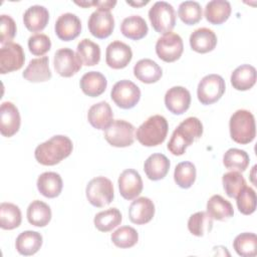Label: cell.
Masks as SVG:
<instances>
[{
  "label": "cell",
  "instance_id": "52a82bcc",
  "mask_svg": "<svg viewBox=\"0 0 257 257\" xmlns=\"http://www.w3.org/2000/svg\"><path fill=\"white\" fill-rule=\"evenodd\" d=\"M226 84L219 74H208L204 76L197 87V96L202 104H212L218 101L225 92Z\"/></svg>",
  "mask_w": 257,
  "mask_h": 257
},
{
  "label": "cell",
  "instance_id": "7c38bea8",
  "mask_svg": "<svg viewBox=\"0 0 257 257\" xmlns=\"http://www.w3.org/2000/svg\"><path fill=\"white\" fill-rule=\"evenodd\" d=\"M53 64L55 71L59 75L63 77H70L80 70L82 61L77 53H75L72 49L64 47L55 52Z\"/></svg>",
  "mask_w": 257,
  "mask_h": 257
},
{
  "label": "cell",
  "instance_id": "f546056e",
  "mask_svg": "<svg viewBox=\"0 0 257 257\" xmlns=\"http://www.w3.org/2000/svg\"><path fill=\"white\" fill-rule=\"evenodd\" d=\"M121 33L133 40L144 38L149 31L146 20L140 15H132L124 18L120 24Z\"/></svg>",
  "mask_w": 257,
  "mask_h": 257
},
{
  "label": "cell",
  "instance_id": "2e32d148",
  "mask_svg": "<svg viewBox=\"0 0 257 257\" xmlns=\"http://www.w3.org/2000/svg\"><path fill=\"white\" fill-rule=\"evenodd\" d=\"M54 29L55 34L60 40L70 41L80 34L81 21L73 13H63L57 18Z\"/></svg>",
  "mask_w": 257,
  "mask_h": 257
},
{
  "label": "cell",
  "instance_id": "6da1fadb",
  "mask_svg": "<svg viewBox=\"0 0 257 257\" xmlns=\"http://www.w3.org/2000/svg\"><path fill=\"white\" fill-rule=\"evenodd\" d=\"M73 150L71 140L62 135L50 138L38 145L34 152L35 160L43 166H54L67 158Z\"/></svg>",
  "mask_w": 257,
  "mask_h": 257
},
{
  "label": "cell",
  "instance_id": "d4e9b609",
  "mask_svg": "<svg viewBox=\"0 0 257 257\" xmlns=\"http://www.w3.org/2000/svg\"><path fill=\"white\" fill-rule=\"evenodd\" d=\"M79 85L84 94L90 97H96L104 92L107 81L102 73L98 71H88L80 78Z\"/></svg>",
  "mask_w": 257,
  "mask_h": 257
},
{
  "label": "cell",
  "instance_id": "277c9868",
  "mask_svg": "<svg viewBox=\"0 0 257 257\" xmlns=\"http://www.w3.org/2000/svg\"><path fill=\"white\" fill-rule=\"evenodd\" d=\"M230 136L238 144L251 143L256 136L254 115L247 109H238L230 117Z\"/></svg>",
  "mask_w": 257,
  "mask_h": 257
},
{
  "label": "cell",
  "instance_id": "ba28073f",
  "mask_svg": "<svg viewBox=\"0 0 257 257\" xmlns=\"http://www.w3.org/2000/svg\"><path fill=\"white\" fill-rule=\"evenodd\" d=\"M110 97L118 107L130 109L140 101L141 89L133 81L122 79L114 83L110 91Z\"/></svg>",
  "mask_w": 257,
  "mask_h": 257
},
{
  "label": "cell",
  "instance_id": "8fae6325",
  "mask_svg": "<svg viewBox=\"0 0 257 257\" xmlns=\"http://www.w3.org/2000/svg\"><path fill=\"white\" fill-rule=\"evenodd\" d=\"M25 61V54L20 44L9 42L0 48V73L19 70Z\"/></svg>",
  "mask_w": 257,
  "mask_h": 257
},
{
  "label": "cell",
  "instance_id": "cb8c5ba5",
  "mask_svg": "<svg viewBox=\"0 0 257 257\" xmlns=\"http://www.w3.org/2000/svg\"><path fill=\"white\" fill-rule=\"evenodd\" d=\"M170 161L163 154L151 155L144 164V171L152 181H159L166 177L170 170Z\"/></svg>",
  "mask_w": 257,
  "mask_h": 257
},
{
  "label": "cell",
  "instance_id": "7a4b0ae2",
  "mask_svg": "<svg viewBox=\"0 0 257 257\" xmlns=\"http://www.w3.org/2000/svg\"><path fill=\"white\" fill-rule=\"evenodd\" d=\"M203 134V124L198 117L190 116L184 119L173 132L168 143V150L175 156H182L186 149Z\"/></svg>",
  "mask_w": 257,
  "mask_h": 257
},
{
  "label": "cell",
  "instance_id": "8d00e7d4",
  "mask_svg": "<svg viewBox=\"0 0 257 257\" xmlns=\"http://www.w3.org/2000/svg\"><path fill=\"white\" fill-rule=\"evenodd\" d=\"M233 248L240 256L254 257L257 255V236L254 233H241L235 237Z\"/></svg>",
  "mask_w": 257,
  "mask_h": 257
},
{
  "label": "cell",
  "instance_id": "7dc6e473",
  "mask_svg": "<svg viewBox=\"0 0 257 257\" xmlns=\"http://www.w3.org/2000/svg\"><path fill=\"white\" fill-rule=\"evenodd\" d=\"M116 4V1H94V5L97 6L98 9H104V10H110L114 7Z\"/></svg>",
  "mask_w": 257,
  "mask_h": 257
},
{
  "label": "cell",
  "instance_id": "8992f818",
  "mask_svg": "<svg viewBox=\"0 0 257 257\" xmlns=\"http://www.w3.org/2000/svg\"><path fill=\"white\" fill-rule=\"evenodd\" d=\"M88 202L97 208L109 205L113 200V185L105 177H96L91 179L85 189Z\"/></svg>",
  "mask_w": 257,
  "mask_h": 257
},
{
  "label": "cell",
  "instance_id": "c3c4849f",
  "mask_svg": "<svg viewBox=\"0 0 257 257\" xmlns=\"http://www.w3.org/2000/svg\"><path fill=\"white\" fill-rule=\"evenodd\" d=\"M75 4L82 6V7H89V6L94 5V1H80V2L75 1Z\"/></svg>",
  "mask_w": 257,
  "mask_h": 257
},
{
  "label": "cell",
  "instance_id": "484cf974",
  "mask_svg": "<svg viewBox=\"0 0 257 257\" xmlns=\"http://www.w3.org/2000/svg\"><path fill=\"white\" fill-rule=\"evenodd\" d=\"M134 74L144 83H154L160 80L163 75V70L156 61L150 58H144L135 64Z\"/></svg>",
  "mask_w": 257,
  "mask_h": 257
},
{
  "label": "cell",
  "instance_id": "30bf717a",
  "mask_svg": "<svg viewBox=\"0 0 257 257\" xmlns=\"http://www.w3.org/2000/svg\"><path fill=\"white\" fill-rule=\"evenodd\" d=\"M184 50V44L181 36L174 32L164 34L157 40L156 53L160 59L165 62H174L178 60Z\"/></svg>",
  "mask_w": 257,
  "mask_h": 257
},
{
  "label": "cell",
  "instance_id": "e0dca14e",
  "mask_svg": "<svg viewBox=\"0 0 257 257\" xmlns=\"http://www.w3.org/2000/svg\"><path fill=\"white\" fill-rule=\"evenodd\" d=\"M118 189L123 199L133 200L137 198L143 191L141 175L134 169L124 170L118 177Z\"/></svg>",
  "mask_w": 257,
  "mask_h": 257
},
{
  "label": "cell",
  "instance_id": "44dd1931",
  "mask_svg": "<svg viewBox=\"0 0 257 257\" xmlns=\"http://www.w3.org/2000/svg\"><path fill=\"white\" fill-rule=\"evenodd\" d=\"M191 48L198 53L212 51L217 45V36L212 29L201 27L194 30L190 35Z\"/></svg>",
  "mask_w": 257,
  "mask_h": 257
},
{
  "label": "cell",
  "instance_id": "74e56055",
  "mask_svg": "<svg viewBox=\"0 0 257 257\" xmlns=\"http://www.w3.org/2000/svg\"><path fill=\"white\" fill-rule=\"evenodd\" d=\"M250 159L248 154L240 149H229L223 157V164L226 169L244 172L249 166Z\"/></svg>",
  "mask_w": 257,
  "mask_h": 257
},
{
  "label": "cell",
  "instance_id": "d590c367",
  "mask_svg": "<svg viewBox=\"0 0 257 257\" xmlns=\"http://www.w3.org/2000/svg\"><path fill=\"white\" fill-rule=\"evenodd\" d=\"M76 53L82 63L86 66H93L100 60V47L90 39L84 38L77 44Z\"/></svg>",
  "mask_w": 257,
  "mask_h": 257
},
{
  "label": "cell",
  "instance_id": "83f0119b",
  "mask_svg": "<svg viewBox=\"0 0 257 257\" xmlns=\"http://www.w3.org/2000/svg\"><path fill=\"white\" fill-rule=\"evenodd\" d=\"M42 245V236L36 231H24L20 233L15 242L16 250L24 256H31L38 252Z\"/></svg>",
  "mask_w": 257,
  "mask_h": 257
},
{
  "label": "cell",
  "instance_id": "bcb514c9",
  "mask_svg": "<svg viewBox=\"0 0 257 257\" xmlns=\"http://www.w3.org/2000/svg\"><path fill=\"white\" fill-rule=\"evenodd\" d=\"M16 23L9 15L2 14L0 17V43L2 45L11 42L16 35Z\"/></svg>",
  "mask_w": 257,
  "mask_h": 257
},
{
  "label": "cell",
  "instance_id": "836d02e7",
  "mask_svg": "<svg viewBox=\"0 0 257 257\" xmlns=\"http://www.w3.org/2000/svg\"><path fill=\"white\" fill-rule=\"evenodd\" d=\"M22 221L21 211L12 203L3 202L0 205V227L4 230H12L20 226Z\"/></svg>",
  "mask_w": 257,
  "mask_h": 257
},
{
  "label": "cell",
  "instance_id": "5b68a950",
  "mask_svg": "<svg viewBox=\"0 0 257 257\" xmlns=\"http://www.w3.org/2000/svg\"><path fill=\"white\" fill-rule=\"evenodd\" d=\"M176 11L166 1L156 2L149 10V19L153 28L161 34H167L173 30L176 24Z\"/></svg>",
  "mask_w": 257,
  "mask_h": 257
},
{
  "label": "cell",
  "instance_id": "4316f807",
  "mask_svg": "<svg viewBox=\"0 0 257 257\" xmlns=\"http://www.w3.org/2000/svg\"><path fill=\"white\" fill-rule=\"evenodd\" d=\"M37 189L46 198H55L62 191L63 183L59 174L55 172L42 173L37 179Z\"/></svg>",
  "mask_w": 257,
  "mask_h": 257
},
{
  "label": "cell",
  "instance_id": "d6a6232c",
  "mask_svg": "<svg viewBox=\"0 0 257 257\" xmlns=\"http://www.w3.org/2000/svg\"><path fill=\"white\" fill-rule=\"evenodd\" d=\"M26 216L31 225L36 227H44L51 220V209L46 203L40 200H35L29 204Z\"/></svg>",
  "mask_w": 257,
  "mask_h": 257
},
{
  "label": "cell",
  "instance_id": "f1b7e54d",
  "mask_svg": "<svg viewBox=\"0 0 257 257\" xmlns=\"http://www.w3.org/2000/svg\"><path fill=\"white\" fill-rule=\"evenodd\" d=\"M230 80L235 89L248 90L256 82V69L250 64H242L232 72Z\"/></svg>",
  "mask_w": 257,
  "mask_h": 257
},
{
  "label": "cell",
  "instance_id": "9a60e30c",
  "mask_svg": "<svg viewBox=\"0 0 257 257\" xmlns=\"http://www.w3.org/2000/svg\"><path fill=\"white\" fill-rule=\"evenodd\" d=\"M21 118L18 108L11 101H4L0 107V132L3 137L10 138L20 127Z\"/></svg>",
  "mask_w": 257,
  "mask_h": 257
},
{
  "label": "cell",
  "instance_id": "5bb4252c",
  "mask_svg": "<svg viewBox=\"0 0 257 257\" xmlns=\"http://www.w3.org/2000/svg\"><path fill=\"white\" fill-rule=\"evenodd\" d=\"M133 58V51L131 47L119 41L115 40L110 42L105 50V62L113 69H121L127 66Z\"/></svg>",
  "mask_w": 257,
  "mask_h": 257
},
{
  "label": "cell",
  "instance_id": "603a6c76",
  "mask_svg": "<svg viewBox=\"0 0 257 257\" xmlns=\"http://www.w3.org/2000/svg\"><path fill=\"white\" fill-rule=\"evenodd\" d=\"M49 20L48 10L41 5H32L24 12L23 22L25 27L31 32L43 30Z\"/></svg>",
  "mask_w": 257,
  "mask_h": 257
},
{
  "label": "cell",
  "instance_id": "f35d334b",
  "mask_svg": "<svg viewBox=\"0 0 257 257\" xmlns=\"http://www.w3.org/2000/svg\"><path fill=\"white\" fill-rule=\"evenodd\" d=\"M212 228L213 219L207 212H197L191 215L188 220L189 231L197 237H202L206 233L211 232Z\"/></svg>",
  "mask_w": 257,
  "mask_h": 257
},
{
  "label": "cell",
  "instance_id": "b9f144b4",
  "mask_svg": "<svg viewBox=\"0 0 257 257\" xmlns=\"http://www.w3.org/2000/svg\"><path fill=\"white\" fill-rule=\"evenodd\" d=\"M178 16L187 25H194L202 19V7L196 1H184L178 9Z\"/></svg>",
  "mask_w": 257,
  "mask_h": 257
},
{
  "label": "cell",
  "instance_id": "1f68e13d",
  "mask_svg": "<svg viewBox=\"0 0 257 257\" xmlns=\"http://www.w3.org/2000/svg\"><path fill=\"white\" fill-rule=\"evenodd\" d=\"M207 213L217 221H225L234 215L232 204L220 195L212 196L207 202Z\"/></svg>",
  "mask_w": 257,
  "mask_h": 257
},
{
  "label": "cell",
  "instance_id": "e575fe53",
  "mask_svg": "<svg viewBox=\"0 0 257 257\" xmlns=\"http://www.w3.org/2000/svg\"><path fill=\"white\" fill-rule=\"evenodd\" d=\"M122 217L118 209L109 208L101 211L94 216L93 223L95 228L100 232H108L121 223Z\"/></svg>",
  "mask_w": 257,
  "mask_h": 257
},
{
  "label": "cell",
  "instance_id": "ee69618b",
  "mask_svg": "<svg viewBox=\"0 0 257 257\" xmlns=\"http://www.w3.org/2000/svg\"><path fill=\"white\" fill-rule=\"evenodd\" d=\"M236 203L238 210L244 215H251L256 210V193L247 185L237 195Z\"/></svg>",
  "mask_w": 257,
  "mask_h": 257
},
{
  "label": "cell",
  "instance_id": "f6af8a7d",
  "mask_svg": "<svg viewBox=\"0 0 257 257\" xmlns=\"http://www.w3.org/2000/svg\"><path fill=\"white\" fill-rule=\"evenodd\" d=\"M28 48L33 55L42 56L51 48L50 38L43 33L31 35L28 38Z\"/></svg>",
  "mask_w": 257,
  "mask_h": 257
},
{
  "label": "cell",
  "instance_id": "3957f363",
  "mask_svg": "<svg viewBox=\"0 0 257 257\" xmlns=\"http://www.w3.org/2000/svg\"><path fill=\"white\" fill-rule=\"evenodd\" d=\"M169 124L160 114L150 116L137 130V140L145 147H156L164 143L167 138Z\"/></svg>",
  "mask_w": 257,
  "mask_h": 257
},
{
  "label": "cell",
  "instance_id": "ffe728a7",
  "mask_svg": "<svg viewBox=\"0 0 257 257\" xmlns=\"http://www.w3.org/2000/svg\"><path fill=\"white\" fill-rule=\"evenodd\" d=\"M87 119L94 128L104 131L113 121V112L106 101H100L89 107Z\"/></svg>",
  "mask_w": 257,
  "mask_h": 257
},
{
  "label": "cell",
  "instance_id": "4fadbf2b",
  "mask_svg": "<svg viewBox=\"0 0 257 257\" xmlns=\"http://www.w3.org/2000/svg\"><path fill=\"white\" fill-rule=\"evenodd\" d=\"M87 26L91 35L99 39H104L112 33L114 19L110 11L97 8L89 16Z\"/></svg>",
  "mask_w": 257,
  "mask_h": 257
},
{
  "label": "cell",
  "instance_id": "7402d4cb",
  "mask_svg": "<svg viewBox=\"0 0 257 257\" xmlns=\"http://www.w3.org/2000/svg\"><path fill=\"white\" fill-rule=\"evenodd\" d=\"M22 75L26 80L30 82H43L49 80L52 76V73L49 68L48 57L42 56L30 60Z\"/></svg>",
  "mask_w": 257,
  "mask_h": 257
},
{
  "label": "cell",
  "instance_id": "9c48e42d",
  "mask_svg": "<svg viewBox=\"0 0 257 257\" xmlns=\"http://www.w3.org/2000/svg\"><path fill=\"white\" fill-rule=\"evenodd\" d=\"M135 126L123 119H115L104 130V139L106 142L116 148H125L133 145L135 141Z\"/></svg>",
  "mask_w": 257,
  "mask_h": 257
},
{
  "label": "cell",
  "instance_id": "ac0fdd59",
  "mask_svg": "<svg viewBox=\"0 0 257 257\" xmlns=\"http://www.w3.org/2000/svg\"><path fill=\"white\" fill-rule=\"evenodd\" d=\"M166 107L174 114H183L191 104L190 91L183 86H173L165 94Z\"/></svg>",
  "mask_w": 257,
  "mask_h": 257
},
{
  "label": "cell",
  "instance_id": "d6986e66",
  "mask_svg": "<svg viewBox=\"0 0 257 257\" xmlns=\"http://www.w3.org/2000/svg\"><path fill=\"white\" fill-rule=\"evenodd\" d=\"M155 215V205L147 197H140L132 202L128 208V218L132 223L144 225L149 223Z\"/></svg>",
  "mask_w": 257,
  "mask_h": 257
},
{
  "label": "cell",
  "instance_id": "681fc988",
  "mask_svg": "<svg viewBox=\"0 0 257 257\" xmlns=\"http://www.w3.org/2000/svg\"><path fill=\"white\" fill-rule=\"evenodd\" d=\"M127 4L130 5H133V6H143V5H146L149 3V1H142V2H131V1H126Z\"/></svg>",
  "mask_w": 257,
  "mask_h": 257
},
{
  "label": "cell",
  "instance_id": "ab89813d",
  "mask_svg": "<svg viewBox=\"0 0 257 257\" xmlns=\"http://www.w3.org/2000/svg\"><path fill=\"white\" fill-rule=\"evenodd\" d=\"M174 180L176 184L183 189H189L196 180V167L191 162L179 163L174 172Z\"/></svg>",
  "mask_w": 257,
  "mask_h": 257
},
{
  "label": "cell",
  "instance_id": "60d3db41",
  "mask_svg": "<svg viewBox=\"0 0 257 257\" xmlns=\"http://www.w3.org/2000/svg\"><path fill=\"white\" fill-rule=\"evenodd\" d=\"M110 239L112 243L118 248L134 247L139 241V234L137 230L131 226H122L111 233Z\"/></svg>",
  "mask_w": 257,
  "mask_h": 257
},
{
  "label": "cell",
  "instance_id": "7bdbcfd3",
  "mask_svg": "<svg viewBox=\"0 0 257 257\" xmlns=\"http://www.w3.org/2000/svg\"><path fill=\"white\" fill-rule=\"evenodd\" d=\"M222 183L225 193L230 198H236L239 192L246 186L244 177L236 171L224 174L222 177Z\"/></svg>",
  "mask_w": 257,
  "mask_h": 257
},
{
  "label": "cell",
  "instance_id": "4dcf8cb0",
  "mask_svg": "<svg viewBox=\"0 0 257 257\" xmlns=\"http://www.w3.org/2000/svg\"><path fill=\"white\" fill-rule=\"evenodd\" d=\"M231 5L226 0H212L205 6V18L211 24L224 23L231 14Z\"/></svg>",
  "mask_w": 257,
  "mask_h": 257
}]
</instances>
